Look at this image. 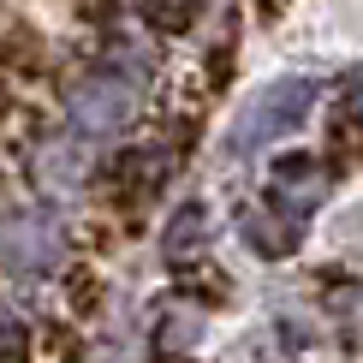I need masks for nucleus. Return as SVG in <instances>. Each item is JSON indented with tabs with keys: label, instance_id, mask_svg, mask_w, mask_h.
Listing matches in <instances>:
<instances>
[{
	"label": "nucleus",
	"instance_id": "f257e3e1",
	"mask_svg": "<svg viewBox=\"0 0 363 363\" xmlns=\"http://www.w3.org/2000/svg\"><path fill=\"white\" fill-rule=\"evenodd\" d=\"M138 96H143L138 72H125L119 60H108V66H89L84 78L72 84L66 119H72V131H78V138L108 143V138H119V131L138 119Z\"/></svg>",
	"mask_w": 363,
	"mask_h": 363
},
{
	"label": "nucleus",
	"instance_id": "f03ea898",
	"mask_svg": "<svg viewBox=\"0 0 363 363\" xmlns=\"http://www.w3.org/2000/svg\"><path fill=\"white\" fill-rule=\"evenodd\" d=\"M66 256V233L48 208H12L0 220V262H6L12 280H42L60 268Z\"/></svg>",
	"mask_w": 363,
	"mask_h": 363
},
{
	"label": "nucleus",
	"instance_id": "7ed1b4c3",
	"mask_svg": "<svg viewBox=\"0 0 363 363\" xmlns=\"http://www.w3.org/2000/svg\"><path fill=\"white\" fill-rule=\"evenodd\" d=\"M315 89H322V84H310V78H286L274 89H262V101H250L245 119L233 125V143L238 149H256V143H274V138H286V131H298L304 113L315 108Z\"/></svg>",
	"mask_w": 363,
	"mask_h": 363
},
{
	"label": "nucleus",
	"instance_id": "20e7f679",
	"mask_svg": "<svg viewBox=\"0 0 363 363\" xmlns=\"http://www.w3.org/2000/svg\"><path fill=\"white\" fill-rule=\"evenodd\" d=\"M0 72L12 84H48L54 78V42L36 18H24L12 0H0Z\"/></svg>",
	"mask_w": 363,
	"mask_h": 363
},
{
	"label": "nucleus",
	"instance_id": "39448f33",
	"mask_svg": "<svg viewBox=\"0 0 363 363\" xmlns=\"http://www.w3.org/2000/svg\"><path fill=\"white\" fill-rule=\"evenodd\" d=\"M84 173H89V138H78V131H60V138H48L36 149V179L48 191L84 185Z\"/></svg>",
	"mask_w": 363,
	"mask_h": 363
},
{
	"label": "nucleus",
	"instance_id": "423d86ee",
	"mask_svg": "<svg viewBox=\"0 0 363 363\" xmlns=\"http://www.w3.org/2000/svg\"><path fill=\"white\" fill-rule=\"evenodd\" d=\"M167 167H173V161L161 155L155 143H131L125 155L108 167V185H113V196H125V203H143V196L161 185V173H167Z\"/></svg>",
	"mask_w": 363,
	"mask_h": 363
},
{
	"label": "nucleus",
	"instance_id": "0eeeda50",
	"mask_svg": "<svg viewBox=\"0 0 363 363\" xmlns=\"http://www.w3.org/2000/svg\"><path fill=\"white\" fill-rule=\"evenodd\" d=\"M196 238H203V208H179L173 226H167V245H161V250H167L173 262H185V256L196 250Z\"/></svg>",
	"mask_w": 363,
	"mask_h": 363
},
{
	"label": "nucleus",
	"instance_id": "6e6552de",
	"mask_svg": "<svg viewBox=\"0 0 363 363\" xmlns=\"http://www.w3.org/2000/svg\"><path fill=\"white\" fill-rule=\"evenodd\" d=\"M12 113H18V89H12V78L0 72V125H6Z\"/></svg>",
	"mask_w": 363,
	"mask_h": 363
}]
</instances>
